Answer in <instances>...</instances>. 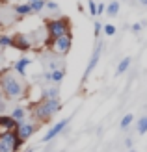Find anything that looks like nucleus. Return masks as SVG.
<instances>
[{
  "label": "nucleus",
  "mask_w": 147,
  "mask_h": 152,
  "mask_svg": "<svg viewBox=\"0 0 147 152\" xmlns=\"http://www.w3.org/2000/svg\"><path fill=\"white\" fill-rule=\"evenodd\" d=\"M64 76H65V71L61 69V67H56V69H52V71H50V82L60 83L61 80H64Z\"/></svg>",
  "instance_id": "nucleus-14"
},
{
  "label": "nucleus",
  "mask_w": 147,
  "mask_h": 152,
  "mask_svg": "<svg viewBox=\"0 0 147 152\" xmlns=\"http://www.w3.org/2000/svg\"><path fill=\"white\" fill-rule=\"evenodd\" d=\"M45 7H47L49 11H58L60 10V6L56 2H52V0H45Z\"/></svg>",
  "instance_id": "nucleus-25"
},
{
  "label": "nucleus",
  "mask_w": 147,
  "mask_h": 152,
  "mask_svg": "<svg viewBox=\"0 0 147 152\" xmlns=\"http://www.w3.org/2000/svg\"><path fill=\"white\" fill-rule=\"evenodd\" d=\"M58 95H60V89L54 86V87H47L43 91V98H58Z\"/></svg>",
  "instance_id": "nucleus-18"
},
{
  "label": "nucleus",
  "mask_w": 147,
  "mask_h": 152,
  "mask_svg": "<svg viewBox=\"0 0 147 152\" xmlns=\"http://www.w3.org/2000/svg\"><path fill=\"white\" fill-rule=\"evenodd\" d=\"M49 45H50V48L54 50V54L65 56V54H69V50H71V47H73V35H71V32L64 34V35L56 37V39H52Z\"/></svg>",
  "instance_id": "nucleus-5"
},
{
  "label": "nucleus",
  "mask_w": 147,
  "mask_h": 152,
  "mask_svg": "<svg viewBox=\"0 0 147 152\" xmlns=\"http://www.w3.org/2000/svg\"><path fill=\"white\" fill-rule=\"evenodd\" d=\"M15 13H17L19 17H24V15L32 13V7H30V4H17L15 6Z\"/></svg>",
  "instance_id": "nucleus-16"
},
{
  "label": "nucleus",
  "mask_w": 147,
  "mask_h": 152,
  "mask_svg": "<svg viewBox=\"0 0 147 152\" xmlns=\"http://www.w3.org/2000/svg\"><path fill=\"white\" fill-rule=\"evenodd\" d=\"M100 32H103V22L95 20V22H93V34H95V37H99Z\"/></svg>",
  "instance_id": "nucleus-27"
},
{
  "label": "nucleus",
  "mask_w": 147,
  "mask_h": 152,
  "mask_svg": "<svg viewBox=\"0 0 147 152\" xmlns=\"http://www.w3.org/2000/svg\"><path fill=\"white\" fill-rule=\"evenodd\" d=\"M130 63H132V59H130L129 56H127V58H123L121 61H119V65H117V69H115V76H121L123 72H127V71H129V67H130Z\"/></svg>",
  "instance_id": "nucleus-13"
},
{
  "label": "nucleus",
  "mask_w": 147,
  "mask_h": 152,
  "mask_svg": "<svg viewBox=\"0 0 147 152\" xmlns=\"http://www.w3.org/2000/svg\"><path fill=\"white\" fill-rule=\"evenodd\" d=\"M140 4H143V6H147V0H140Z\"/></svg>",
  "instance_id": "nucleus-30"
},
{
  "label": "nucleus",
  "mask_w": 147,
  "mask_h": 152,
  "mask_svg": "<svg viewBox=\"0 0 147 152\" xmlns=\"http://www.w3.org/2000/svg\"><path fill=\"white\" fill-rule=\"evenodd\" d=\"M28 2H34V0H28Z\"/></svg>",
  "instance_id": "nucleus-31"
},
{
  "label": "nucleus",
  "mask_w": 147,
  "mask_h": 152,
  "mask_svg": "<svg viewBox=\"0 0 147 152\" xmlns=\"http://www.w3.org/2000/svg\"><path fill=\"white\" fill-rule=\"evenodd\" d=\"M11 43H13V37L6 35V34L0 35V48H7V47H11Z\"/></svg>",
  "instance_id": "nucleus-21"
},
{
  "label": "nucleus",
  "mask_w": 147,
  "mask_h": 152,
  "mask_svg": "<svg viewBox=\"0 0 147 152\" xmlns=\"http://www.w3.org/2000/svg\"><path fill=\"white\" fill-rule=\"evenodd\" d=\"M132 121H134V115H132V113H127V115L121 119V123H119L121 130H127V128H129L130 124H132Z\"/></svg>",
  "instance_id": "nucleus-20"
},
{
  "label": "nucleus",
  "mask_w": 147,
  "mask_h": 152,
  "mask_svg": "<svg viewBox=\"0 0 147 152\" xmlns=\"http://www.w3.org/2000/svg\"><path fill=\"white\" fill-rule=\"evenodd\" d=\"M100 50H103V45H97L95 47V50H93V54H91V58H89V61H88V67H86V71H84V76L82 78L86 80L88 76L95 71V67H97V63H99V59H100Z\"/></svg>",
  "instance_id": "nucleus-8"
},
{
  "label": "nucleus",
  "mask_w": 147,
  "mask_h": 152,
  "mask_svg": "<svg viewBox=\"0 0 147 152\" xmlns=\"http://www.w3.org/2000/svg\"><path fill=\"white\" fill-rule=\"evenodd\" d=\"M60 108H61L60 98H43L41 102L34 104V119L39 124H47L54 113L60 111Z\"/></svg>",
  "instance_id": "nucleus-2"
},
{
  "label": "nucleus",
  "mask_w": 147,
  "mask_h": 152,
  "mask_svg": "<svg viewBox=\"0 0 147 152\" xmlns=\"http://www.w3.org/2000/svg\"><path fill=\"white\" fill-rule=\"evenodd\" d=\"M47 34H49V39H56V37L69 34L71 32V20L65 19V17H56V19H49L47 20ZM49 41V43H50Z\"/></svg>",
  "instance_id": "nucleus-3"
},
{
  "label": "nucleus",
  "mask_w": 147,
  "mask_h": 152,
  "mask_svg": "<svg viewBox=\"0 0 147 152\" xmlns=\"http://www.w3.org/2000/svg\"><path fill=\"white\" fill-rule=\"evenodd\" d=\"M15 132H17V135L22 139V141H26L28 137H32V134L35 132V124H32V123H19L17 124V128H15Z\"/></svg>",
  "instance_id": "nucleus-9"
},
{
  "label": "nucleus",
  "mask_w": 147,
  "mask_h": 152,
  "mask_svg": "<svg viewBox=\"0 0 147 152\" xmlns=\"http://www.w3.org/2000/svg\"><path fill=\"white\" fill-rule=\"evenodd\" d=\"M10 117L19 124V123H22V121H24V117H26V110H24V108H13V111L10 113Z\"/></svg>",
  "instance_id": "nucleus-12"
},
{
  "label": "nucleus",
  "mask_w": 147,
  "mask_h": 152,
  "mask_svg": "<svg viewBox=\"0 0 147 152\" xmlns=\"http://www.w3.org/2000/svg\"><path fill=\"white\" fill-rule=\"evenodd\" d=\"M106 11V6L104 4H97V15H103Z\"/></svg>",
  "instance_id": "nucleus-28"
},
{
  "label": "nucleus",
  "mask_w": 147,
  "mask_h": 152,
  "mask_svg": "<svg viewBox=\"0 0 147 152\" xmlns=\"http://www.w3.org/2000/svg\"><path fill=\"white\" fill-rule=\"evenodd\" d=\"M22 143H24V141L19 137L15 130L7 132L4 135H0V152H17Z\"/></svg>",
  "instance_id": "nucleus-4"
},
{
  "label": "nucleus",
  "mask_w": 147,
  "mask_h": 152,
  "mask_svg": "<svg viewBox=\"0 0 147 152\" xmlns=\"http://www.w3.org/2000/svg\"><path fill=\"white\" fill-rule=\"evenodd\" d=\"M88 11L91 17H97V4H95V0H89L88 2Z\"/></svg>",
  "instance_id": "nucleus-24"
},
{
  "label": "nucleus",
  "mask_w": 147,
  "mask_h": 152,
  "mask_svg": "<svg viewBox=\"0 0 147 152\" xmlns=\"http://www.w3.org/2000/svg\"><path fill=\"white\" fill-rule=\"evenodd\" d=\"M104 13L108 15V17H115V15L119 13V2H117V0H114V2H110V4H108Z\"/></svg>",
  "instance_id": "nucleus-15"
},
{
  "label": "nucleus",
  "mask_w": 147,
  "mask_h": 152,
  "mask_svg": "<svg viewBox=\"0 0 147 152\" xmlns=\"http://www.w3.org/2000/svg\"><path fill=\"white\" fill-rule=\"evenodd\" d=\"M0 89L7 96V100H21L26 95V86L21 78H17V72L13 69L0 71Z\"/></svg>",
  "instance_id": "nucleus-1"
},
{
  "label": "nucleus",
  "mask_w": 147,
  "mask_h": 152,
  "mask_svg": "<svg viewBox=\"0 0 147 152\" xmlns=\"http://www.w3.org/2000/svg\"><path fill=\"white\" fill-rule=\"evenodd\" d=\"M32 7V13H39L45 10V0H34V2H28Z\"/></svg>",
  "instance_id": "nucleus-19"
},
{
  "label": "nucleus",
  "mask_w": 147,
  "mask_h": 152,
  "mask_svg": "<svg viewBox=\"0 0 147 152\" xmlns=\"http://www.w3.org/2000/svg\"><path fill=\"white\" fill-rule=\"evenodd\" d=\"M11 47H13V48H17V50L26 52V50L32 48V37H30V35H24V34H17V35H13V43H11Z\"/></svg>",
  "instance_id": "nucleus-7"
},
{
  "label": "nucleus",
  "mask_w": 147,
  "mask_h": 152,
  "mask_svg": "<svg viewBox=\"0 0 147 152\" xmlns=\"http://www.w3.org/2000/svg\"><path fill=\"white\" fill-rule=\"evenodd\" d=\"M136 130H138V134H140V135L147 134V115H143V117H140V119H138Z\"/></svg>",
  "instance_id": "nucleus-17"
},
{
  "label": "nucleus",
  "mask_w": 147,
  "mask_h": 152,
  "mask_svg": "<svg viewBox=\"0 0 147 152\" xmlns=\"http://www.w3.org/2000/svg\"><path fill=\"white\" fill-rule=\"evenodd\" d=\"M67 124H69V119H61L60 123H56L52 128H49L47 134L43 135V143H49V141H52L54 137H56V135H60V134L67 128Z\"/></svg>",
  "instance_id": "nucleus-6"
},
{
  "label": "nucleus",
  "mask_w": 147,
  "mask_h": 152,
  "mask_svg": "<svg viewBox=\"0 0 147 152\" xmlns=\"http://www.w3.org/2000/svg\"><path fill=\"white\" fill-rule=\"evenodd\" d=\"M17 128V123L10 115H0V135H4L7 132H13Z\"/></svg>",
  "instance_id": "nucleus-10"
},
{
  "label": "nucleus",
  "mask_w": 147,
  "mask_h": 152,
  "mask_svg": "<svg viewBox=\"0 0 147 152\" xmlns=\"http://www.w3.org/2000/svg\"><path fill=\"white\" fill-rule=\"evenodd\" d=\"M143 26H145V20H143V22H134V24L130 26V30H132L134 34H140L142 30H143Z\"/></svg>",
  "instance_id": "nucleus-26"
},
{
  "label": "nucleus",
  "mask_w": 147,
  "mask_h": 152,
  "mask_svg": "<svg viewBox=\"0 0 147 152\" xmlns=\"http://www.w3.org/2000/svg\"><path fill=\"white\" fill-rule=\"evenodd\" d=\"M103 32H104V35H108V37H112V35H115V26L114 24H103Z\"/></svg>",
  "instance_id": "nucleus-23"
},
{
  "label": "nucleus",
  "mask_w": 147,
  "mask_h": 152,
  "mask_svg": "<svg viewBox=\"0 0 147 152\" xmlns=\"http://www.w3.org/2000/svg\"><path fill=\"white\" fill-rule=\"evenodd\" d=\"M125 145H127V148H132V139H130V137H129V139L125 141Z\"/></svg>",
  "instance_id": "nucleus-29"
},
{
  "label": "nucleus",
  "mask_w": 147,
  "mask_h": 152,
  "mask_svg": "<svg viewBox=\"0 0 147 152\" xmlns=\"http://www.w3.org/2000/svg\"><path fill=\"white\" fill-rule=\"evenodd\" d=\"M7 110V96L2 93V89H0V115H4Z\"/></svg>",
  "instance_id": "nucleus-22"
},
{
  "label": "nucleus",
  "mask_w": 147,
  "mask_h": 152,
  "mask_svg": "<svg viewBox=\"0 0 147 152\" xmlns=\"http://www.w3.org/2000/svg\"><path fill=\"white\" fill-rule=\"evenodd\" d=\"M32 63V59L30 58H21V59H17L15 61V65H13V71L17 72L19 76H26V67Z\"/></svg>",
  "instance_id": "nucleus-11"
}]
</instances>
